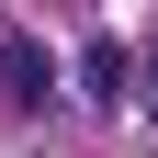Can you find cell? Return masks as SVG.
<instances>
[{
  "label": "cell",
  "instance_id": "2",
  "mask_svg": "<svg viewBox=\"0 0 158 158\" xmlns=\"http://www.w3.org/2000/svg\"><path fill=\"white\" fill-rule=\"evenodd\" d=\"M79 90H90V102H124V90H135V56L124 45H90V56H79Z\"/></svg>",
  "mask_w": 158,
  "mask_h": 158
},
{
  "label": "cell",
  "instance_id": "3",
  "mask_svg": "<svg viewBox=\"0 0 158 158\" xmlns=\"http://www.w3.org/2000/svg\"><path fill=\"white\" fill-rule=\"evenodd\" d=\"M135 90H147V124H158V45L135 56Z\"/></svg>",
  "mask_w": 158,
  "mask_h": 158
},
{
  "label": "cell",
  "instance_id": "1",
  "mask_svg": "<svg viewBox=\"0 0 158 158\" xmlns=\"http://www.w3.org/2000/svg\"><path fill=\"white\" fill-rule=\"evenodd\" d=\"M45 90H56L45 45H34V34H0V102H11V113H45Z\"/></svg>",
  "mask_w": 158,
  "mask_h": 158
}]
</instances>
